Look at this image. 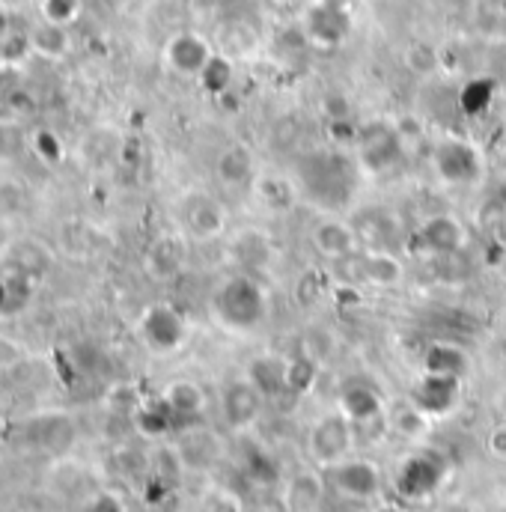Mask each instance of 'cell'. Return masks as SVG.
Here are the masks:
<instances>
[{"instance_id":"cell-1","label":"cell","mask_w":506,"mask_h":512,"mask_svg":"<svg viewBox=\"0 0 506 512\" xmlns=\"http://www.w3.org/2000/svg\"><path fill=\"white\" fill-rule=\"evenodd\" d=\"M212 316L218 325L236 334H251L256 331L265 316H268V298L265 289L253 280L248 271L233 274L224 280L215 295H212Z\"/></svg>"},{"instance_id":"cell-2","label":"cell","mask_w":506,"mask_h":512,"mask_svg":"<svg viewBox=\"0 0 506 512\" xmlns=\"http://www.w3.org/2000/svg\"><path fill=\"white\" fill-rule=\"evenodd\" d=\"M355 149H358V167L373 176L396 170L408 155V146L396 123H384V120H370L355 128Z\"/></svg>"},{"instance_id":"cell-3","label":"cell","mask_w":506,"mask_h":512,"mask_svg":"<svg viewBox=\"0 0 506 512\" xmlns=\"http://www.w3.org/2000/svg\"><path fill=\"white\" fill-rule=\"evenodd\" d=\"M352 33V3L340 0H307L301 12V36L319 51L340 48Z\"/></svg>"},{"instance_id":"cell-4","label":"cell","mask_w":506,"mask_h":512,"mask_svg":"<svg viewBox=\"0 0 506 512\" xmlns=\"http://www.w3.org/2000/svg\"><path fill=\"white\" fill-rule=\"evenodd\" d=\"M429 161H432L435 176L444 185L468 188V185L480 182V176H483V152L477 143H471L465 137L435 140L429 149Z\"/></svg>"},{"instance_id":"cell-5","label":"cell","mask_w":506,"mask_h":512,"mask_svg":"<svg viewBox=\"0 0 506 512\" xmlns=\"http://www.w3.org/2000/svg\"><path fill=\"white\" fill-rule=\"evenodd\" d=\"M137 334L143 346L155 355H173L185 346L188 340V322L185 313L170 304V301H155L149 304L140 319H137Z\"/></svg>"},{"instance_id":"cell-6","label":"cell","mask_w":506,"mask_h":512,"mask_svg":"<svg viewBox=\"0 0 506 512\" xmlns=\"http://www.w3.org/2000/svg\"><path fill=\"white\" fill-rule=\"evenodd\" d=\"M182 233L194 242H215L227 233L230 215L227 206L212 191H188L179 206Z\"/></svg>"},{"instance_id":"cell-7","label":"cell","mask_w":506,"mask_h":512,"mask_svg":"<svg viewBox=\"0 0 506 512\" xmlns=\"http://www.w3.org/2000/svg\"><path fill=\"white\" fill-rule=\"evenodd\" d=\"M352 441H355V423L343 411H331L310 426L307 450L313 462H319L322 468H331L349 456Z\"/></svg>"},{"instance_id":"cell-8","label":"cell","mask_w":506,"mask_h":512,"mask_svg":"<svg viewBox=\"0 0 506 512\" xmlns=\"http://www.w3.org/2000/svg\"><path fill=\"white\" fill-rule=\"evenodd\" d=\"M468 245V230L456 215H429L414 230V251L435 259L456 256Z\"/></svg>"},{"instance_id":"cell-9","label":"cell","mask_w":506,"mask_h":512,"mask_svg":"<svg viewBox=\"0 0 506 512\" xmlns=\"http://www.w3.org/2000/svg\"><path fill=\"white\" fill-rule=\"evenodd\" d=\"M325 480L349 501H370L381 492V471L370 459H343L325 468Z\"/></svg>"},{"instance_id":"cell-10","label":"cell","mask_w":506,"mask_h":512,"mask_svg":"<svg viewBox=\"0 0 506 512\" xmlns=\"http://www.w3.org/2000/svg\"><path fill=\"white\" fill-rule=\"evenodd\" d=\"M215 57V48L206 36L194 30H179L164 42V66L179 78H200V72Z\"/></svg>"},{"instance_id":"cell-11","label":"cell","mask_w":506,"mask_h":512,"mask_svg":"<svg viewBox=\"0 0 506 512\" xmlns=\"http://www.w3.org/2000/svg\"><path fill=\"white\" fill-rule=\"evenodd\" d=\"M310 245L313 251L325 259H334V262H343L349 256H355L361 251V236L355 230V224L343 221V218H322L313 224L310 230Z\"/></svg>"},{"instance_id":"cell-12","label":"cell","mask_w":506,"mask_h":512,"mask_svg":"<svg viewBox=\"0 0 506 512\" xmlns=\"http://www.w3.org/2000/svg\"><path fill=\"white\" fill-rule=\"evenodd\" d=\"M352 265L358 268L355 274V286L367 283L376 289H396L405 280V262L396 256V251H384V248H367L349 256Z\"/></svg>"},{"instance_id":"cell-13","label":"cell","mask_w":506,"mask_h":512,"mask_svg":"<svg viewBox=\"0 0 506 512\" xmlns=\"http://www.w3.org/2000/svg\"><path fill=\"white\" fill-rule=\"evenodd\" d=\"M459 393H462V379L423 373V379L414 384V390H411V402L426 417H447L459 405Z\"/></svg>"},{"instance_id":"cell-14","label":"cell","mask_w":506,"mask_h":512,"mask_svg":"<svg viewBox=\"0 0 506 512\" xmlns=\"http://www.w3.org/2000/svg\"><path fill=\"white\" fill-rule=\"evenodd\" d=\"M444 471H447V468H444V462H441L438 456H432V453H417V456H411V459L402 462L399 477H396V486H399V492H402L405 498L420 501V498L432 495V492L441 486Z\"/></svg>"},{"instance_id":"cell-15","label":"cell","mask_w":506,"mask_h":512,"mask_svg":"<svg viewBox=\"0 0 506 512\" xmlns=\"http://www.w3.org/2000/svg\"><path fill=\"white\" fill-rule=\"evenodd\" d=\"M262 393L251 384V379H236L224 387V396H221V408H224V420L230 423V429H248L256 423L259 411H262Z\"/></svg>"},{"instance_id":"cell-16","label":"cell","mask_w":506,"mask_h":512,"mask_svg":"<svg viewBox=\"0 0 506 512\" xmlns=\"http://www.w3.org/2000/svg\"><path fill=\"white\" fill-rule=\"evenodd\" d=\"M215 179L227 191L251 188L256 179V155L251 146L239 140V143H230L227 149H221V155L215 158Z\"/></svg>"},{"instance_id":"cell-17","label":"cell","mask_w":506,"mask_h":512,"mask_svg":"<svg viewBox=\"0 0 506 512\" xmlns=\"http://www.w3.org/2000/svg\"><path fill=\"white\" fill-rule=\"evenodd\" d=\"M146 271L155 277V280H173L182 265H185V233H164L158 236L143 259Z\"/></svg>"},{"instance_id":"cell-18","label":"cell","mask_w":506,"mask_h":512,"mask_svg":"<svg viewBox=\"0 0 506 512\" xmlns=\"http://www.w3.org/2000/svg\"><path fill=\"white\" fill-rule=\"evenodd\" d=\"M27 54H36L42 60H66L72 54V33L69 27H60V24H48V21H36L27 33Z\"/></svg>"},{"instance_id":"cell-19","label":"cell","mask_w":506,"mask_h":512,"mask_svg":"<svg viewBox=\"0 0 506 512\" xmlns=\"http://www.w3.org/2000/svg\"><path fill=\"white\" fill-rule=\"evenodd\" d=\"M355 230L361 236V245L384 248V251H396L399 236H402L399 221L387 209H364L355 221Z\"/></svg>"},{"instance_id":"cell-20","label":"cell","mask_w":506,"mask_h":512,"mask_svg":"<svg viewBox=\"0 0 506 512\" xmlns=\"http://www.w3.org/2000/svg\"><path fill=\"white\" fill-rule=\"evenodd\" d=\"M340 411L358 426H367V423H376L381 414H384V399L373 384H349L343 387L340 393Z\"/></svg>"},{"instance_id":"cell-21","label":"cell","mask_w":506,"mask_h":512,"mask_svg":"<svg viewBox=\"0 0 506 512\" xmlns=\"http://www.w3.org/2000/svg\"><path fill=\"white\" fill-rule=\"evenodd\" d=\"M248 379L265 399H277L289 393V358H277V355L253 358L248 364Z\"/></svg>"},{"instance_id":"cell-22","label":"cell","mask_w":506,"mask_h":512,"mask_svg":"<svg viewBox=\"0 0 506 512\" xmlns=\"http://www.w3.org/2000/svg\"><path fill=\"white\" fill-rule=\"evenodd\" d=\"M230 256L236 259V265L242 271H259L271 262L274 248H271V239L262 233V230H239L233 239H230Z\"/></svg>"},{"instance_id":"cell-23","label":"cell","mask_w":506,"mask_h":512,"mask_svg":"<svg viewBox=\"0 0 506 512\" xmlns=\"http://www.w3.org/2000/svg\"><path fill=\"white\" fill-rule=\"evenodd\" d=\"M325 486H328V480L319 477L316 471H301V474H295V477L286 483V492H283L286 510L316 512L319 510V504H322Z\"/></svg>"},{"instance_id":"cell-24","label":"cell","mask_w":506,"mask_h":512,"mask_svg":"<svg viewBox=\"0 0 506 512\" xmlns=\"http://www.w3.org/2000/svg\"><path fill=\"white\" fill-rule=\"evenodd\" d=\"M251 194L271 212H283L295 203V185L280 173H256Z\"/></svg>"},{"instance_id":"cell-25","label":"cell","mask_w":506,"mask_h":512,"mask_svg":"<svg viewBox=\"0 0 506 512\" xmlns=\"http://www.w3.org/2000/svg\"><path fill=\"white\" fill-rule=\"evenodd\" d=\"M161 402L170 408L173 417H197L203 408H206V393L203 387L191 379H176L164 387V396Z\"/></svg>"},{"instance_id":"cell-26","label":"cell","mask_w":506,"mask_h":512,"mask_svg":"<svg viewBox=\"0 0 506 512\" xmlns=\"http://www.w3.org/2000/svg\"><path fill=\"white\" fill-rule=\"evenodd\" d=\"M468 367H471V361H468L465 349H459L456 343H432L423 355V373L462 379L468 373Z\"/></svg>"},{"instance_id":"cell-27","label":"cell","mask_w":506,"mask_h":512,"mask_svg":"<svg viewBox=\"0 0 506 512\" xmlns=\"http://www.w3.org/2000/svg\"><path fill=\"white\" fill-rule=\"evenodd\" d=\"M27 149H30V134L15 120H0V167L21 161Z\"/></svg>"},{"instance_id":"cell-28","label":"cell","mask_w":506,"mask_h":512,"mask_svg":"<svg viewBox=\"0 0 506 512\" xmlns=\"http://www.w3.org/2000/svg\"><path fill=\"white\" fill-rule=\"evenodd\" d=\"M233 78H236V69H233V63H230L224 54H215V57L209 60V66L200 72L197 84H200L206 93H212V96H221V93H227V90H230Z\"/></svg>"},{"instance_id":"cell-29","label":"cell","mask_w":506,"mask_h":512,"mask_svg":"<svg viewBox=\"0 0 506 512\" xmlns=\"http://www.w3.org/2000/svg\"><path fill=\"white\" fill-rule=\"evenodd\" d=\"M36 12H39V21L72 27L84 12V0H36Z\"/></svg>"},{"instance_id":"cell-30","label":"cell","mask_w":506,"mask_h":512,"mask_svg":"<svg viewBox=\"0 0 506 512\" xmlns=\"http://www.w3.org/2000/svg\"><path fill=\"white\" fill-rule=\"evenodd\" d=\"M334 352H337V340H334V334H331L325 325L307 328V334H304V340H301V355L313 358V361L322 367Z\"/></svg>"},{"instance_id":"cell-31","label":"cell","mask_w":506,"mask_h":512,"mask_svg":"<svg viewBox=\"0 0 506 512\" xmlns=\"http://www.w3.org/2000/svg\"><path fill=\"white\" fill-rule=\"evenodd\" d=\"M492 90H495V81H492V78H474L471 84H465V90L459 93L462 111H465V114H480V111H486L489 102H492V96H495Z\"/></svg>"},{"instance_id":"cell-32","label":"cell","mask_w":506,"mask_h":512,"mask_svg":"<svg viewBox=\"0 0 506 512\" xmlns=\"http://www.w3.org/2000/svg\"><path fill=\"white\" fill-rule=\"evenodd\" d=\"M319 376V364L307 355H295L289 358V393H307Z\"/></svg>"},{"instance_id":"cell-33","label":"cell","mask_w":506,"mask_h":512,"mask_svg":"<svg viewBox=\"0 0 506 512\" xmlns=\"http://www.w3.org/2000/svg\"><path fill=\"white\" fill-rule=\"evenodd\" d=\"M405 66L414 75H420V78L435 75V69H438V51L432 45H426V42H411L405 48Z\"/></svg>"},{"instance_id":"cell-34","label":"cell","mask_w":506,"mask_h":512,"mask_svg":"<svg viewBox=\"0 0 506 512\" xmlns=\"http://www.w3.org/2000/svg\"><path fill=\"white\" fill-rule=\"evenodd\" d=\"M30 149L42 158V164L54 167L63 161V140L51 131V128H39L30 134Z\"/></svg>"},{"instance_id":"cell-35","label":"cell","mask_w":506,"mask_h":512,"mask_svg":"<svg viewBox=\"0 0 506 512\" xmlns=\"http://www.w3.org/2000/svg\"><path fill=\"white\" fill-rule=\"evenodd\" d=\"M426 426H429V417L411 402L408 408H402V411H396L393 414V429L399 432V435H405V438H417V435H423L426 432Z\"/></svg>"},{"instance_id":"cell-36","label":"cell","mask_w":506,"mask_h":512,"mask_svg":"<svg viewBox=\"0 0 506 512\" xmlns=\"http://www.w3.org/2000/svg\"><path fill=\"white\" fill-rule=\"evenodd\" d=\"M245 474L253 477V480H274V465L271 459L259 450V447H248L245 450Z\"/></svg>"},{"instance_id":"cell-37","label":"cell","mask_w":506,"mask_h":512,"mask_svg":"<svg viewBox=\"0 0 506 512\" xmlns=\"http://www.w3.org/2000/svg\"><path fill=\"white\" fill-rule=\"evenodd\" d=\"M24 346L15 340V337H9V334H0V370H12L15 364H21L24 361Z\"/></svg>"},{"instance_id":"cell-38","label":"cell","mask_w":506,"mask_h":512,"mask_svg":"<svg viewBox=\"0 0 506 512\" xmlns=\"http://www.w3.org/2000/svg\"><path fill=\"white\" fill-rule=\"evenodd\" d=\"M84 512H126V507H123V501H120L117 495L102 492V495H96V498L87 504V510Z\"/></svg>"},{"instance_id":"cell-39","label":"cell","mask_w":506,"mask_h":512,"mask_svg":"<svg viewBox=\"0 0 506 512\" xmlns=\"http://www.w3.org/2000/svg\"><path fill=\"white\" fill-rule=\"evenodd\" d=\"M489 447H492L495 456H506V429H495V432H492Z\"/></svg>"},{"instance_id":"cell-40","label":"cell","mask_w":506,"mask_h":512,"mask_svg":"<svg viewBox=\"0 0 506 512\" xmlns=\"http://www.w3.org/2000/svg\"><path fill=\"white\" fill-rule=\"evenodd\" d=\"M212 512H239V504H236L233 498H218V501L212 504Z\"/></svg>"},{"instance_id":"cell-41","label":"cell","mask_w":506,"mask_h":512,"mask_svg":"<svg viewBox=\"0 0 506 512\" xmlns=\"http://www.w3.org/2000/svg\"><path fill=\"white\" fill-rule=\"evenodd\" d=\"M376 512H399V510H396V507H381V510H376Z\"/></svg>"},{"instance_id":"cell-42","label":"cell","mask_w":506,"mask_h":512,"mask_svg":"<svg viewBox=\"0 0 506 512\" xmlns=\"http://www.w3.org/2000/svg\"><path fill=\"white\" fill-rule=\"evenodd\" d=\"M441 512H468V510H462V507H450V510H441Z\"/></svg>"},{"instance_id":"cell-43","label":"cell","mask_w":506,"mask_h":512,"mask_svg":"<svg viewBox=\"0 0 506 512\" xmlns=\"http://www.w3.org/2000/svg\"><path fill=\"white\" fill-rule=\"evenodd\" d=\"M280 3H307V0H280Z\"/></svg>"},{"instance_id":"cell-44","label":"cell","mask_w":506,"mask_h":512,"mask_svg":"<svg viewBox=\"0 0 506 512\" xmlns=\"http://www.w3.org/2000/svg\"><path fill=\"white\" fill-rule=\"evenodd\" d=\"M340 3H352V0H340Z\"/></svg>"}]
</instances>
